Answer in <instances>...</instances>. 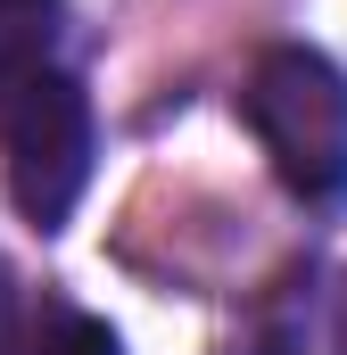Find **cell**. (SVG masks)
<instances>
[{
    "label": "cell",
    "instance_id": "6da1fadb",
    "mask_svg": "<svg viewBox=\"0 0 347 355\" xmlns=\"http://www.w3.org/2000/svg\"><path fill=\"white\" fill-rule=\"evenodd\" d=\"M240 116H248L257 149L273 157V174L306 207L347 198V75L323 50L273 42L240 83Z\"/></svg>",
    "mask_w": 347,
    "mask_h": 355
},
{
    "label": "cell",
    "instance_id": "7a4b0ae2",
    "mask_svg": "<svg viewBox=\"0 0 347 355\" xmlns=\"http://www.w3.org/2000/svg\"><path fill=\"white\" fill-rule=\"evenodd\" d=\"M91 157H99L91 91L67 67H42L0 91V174L33 232H67L75 198L91 190Z\"/></svg>",
    "mask_w": 347,
    "mask_h": 355
},
{
    "label": "cell",
    "instance_id": "3957f363",
    "mask_svg": "<svg viewBox=\"0 0 347 355\" xmlns=\"http://www.w3.org/2000/svg\"><path fill=\"white\" fill-rule=\"evenodd\" d=\"M58 33H67V0H0V91L58 67Z\"/></svg>",
    "mask_w": 347,
    "mask_h": 355
},
{
    "label": "cell",
    "instance_id": "277c9868",
    "mask_svg": "<svg viewBox=\"0 0 347 355\" xmlns=\"http://www.w3.org/2000/svg\"><path fill=\"white\" fill-rule=\"evenodd\" d=\"M0 355H124V347H116V331H108L99 314H83V306H50L42 322L8 331Z\"/></svg>",
    "mask_w": 347,
    "mask_h": 355
},
{
    "label": "cell",
    "instance_id": "5b68a950",
    "mask_svg": "<svg viewBox=\"0 0 347 355\" xmlns=\"http://www.w3.org/2000/svg\"><path fill=\"white\" fill-rule=\"evenodd\" d=\"M0 339H8V265H0Z\"/></svg>",
    "mask_w": 347,
    "mask_h": 355
}]
</instances>
